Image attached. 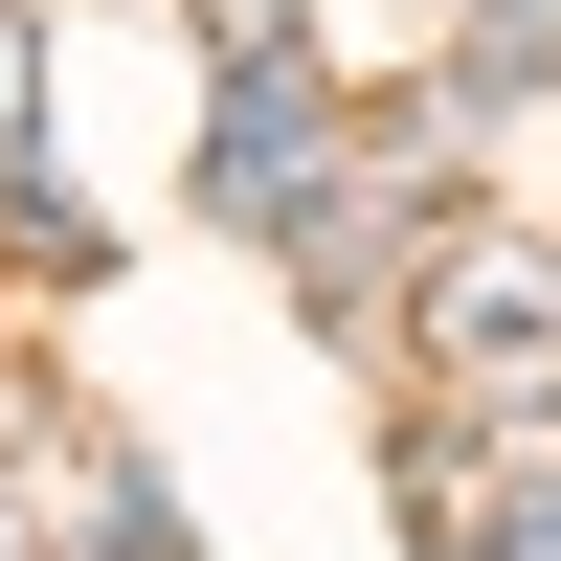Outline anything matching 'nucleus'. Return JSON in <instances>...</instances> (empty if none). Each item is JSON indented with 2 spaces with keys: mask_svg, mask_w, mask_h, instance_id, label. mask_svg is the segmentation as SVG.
<instances>
[{
  "mask_svg": "<svg viewBox=\"0 0 561 561\" xmlns=\"http://www.w3.org/2000/svg\"><path fill=\"white\" fill-rule=\"evenodd\" d=\"M561 90V0H472V45H449V113H517Z\"/></svg>",
  "mask_w": 561,
  "mask_h": 561,
  "instance_id": "4",
  "label": "nucleus"
},
{
  "mask_svg": "<svg viewBox=\"0 0 561 561\" xmlns=\"http://www.w3.org/2000/svg\"><path fill=\"white\" fill-rule=\"evenodd\" d=\"M203 45L225 68H293V0H203Z\"/></svg>",
  "mask_w": 561,
  "mask_h": 561,
  "instance_id": "5",
  "label": "nucleus"
},
{
  "mask_svg": "<svg viewBox=\"0 0 561 561\" xmlns=\"http://www.w3.org/2000/svg\"><path fill=\"white\" fill-rule=\"evenodd\" d=\"M45 561H180V517H158V472L135 449H90V427H45V494H0Z\"/></svg>",
  "mask_w": 561,
  "mask_h": 561,
  "instance_id": "3",
  "label": "nucleus"
},
{
  "mask_svg": "<svg viewBox=\"0 0 561 561\" xmlns=\"http://www.w3.org/2000/svg\"><path fill=\"white\" fill-rule=\"evenodd\" d=\"M314 180H337V113H314L293 68H225V158H203V203H225V225H314Z\"/></svg>",
  "mask_w": 561,
  "mask_h": 561,
  "instance_id": "2",
  "label": "nucleus"
},
{
  "mask_svg": "<svg viewBox=\"0 0 561 561\" xmlns=\"http://www.w3.org/2000/svg\"><path fill=\"white\" fill-rule=\"evenodd\" d=\"M0 561H45V539H23V517H0Z\"/></svg>",
  "mask_w": 561,
  "mask_h": 561,
  "instance_id": "7",
  "label": "nucleus"
},
{
  "mask_svg": "<svg viewBox=\"0 0 561 561\" xmlns=\"http://www.w3.org/2000/svg\"><path fill=\"white\" fill-rule=\"evenodd\" d=\"M23 113H45V45H23V0H0V158H23Z\"/></svg>",
  "mask_w": 561,
  "mask_h": 561,
  "instance_id": "6",
  "label": "nucleus"
},
{
  "mask_svg": "<svg viewBox=\"0 0 561 561\" xmlns=\"http://www.w3.org/2000/svg\"><path fill=\"white\" fill-rule=\"evenodd\" d=\"M427 382L472 404V427H561V248L449 225L427 248Z\"/></svg>",
  "mask_w": 561,
  "mask_h": 561,
  "instance_id": "1",
  "label": "nucleus"
}]
</instances>
